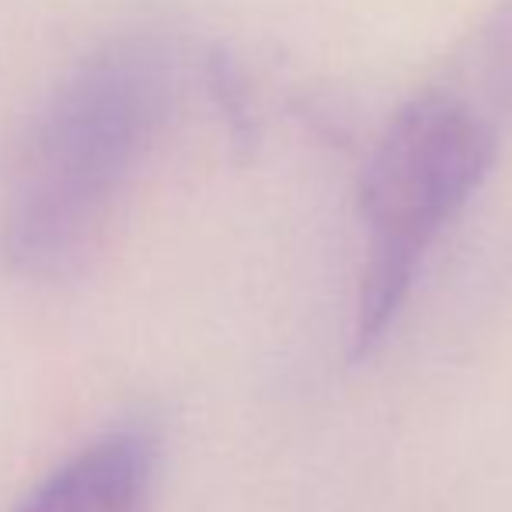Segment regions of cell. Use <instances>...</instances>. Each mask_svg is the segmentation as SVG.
<instances>
[{
	"instance_id": "3",
	"label": "cell",
	"mask_w": 512,
	"mask_h": 512,
	"mask_svg": "<svg viewBox=\"0 0 512 512\" xmlns=\"http://www.w3.org/2000/svg\"><path fill=\"white\" fill-rule=\"evenodd\" d=\"M150 471V439L112 432L56 467L14 512H143Z\"/></svg>"
},
{
	"instance_id": "4",
	"label": "cell",
	"mask_w": 512,
	"mask_h": 512,
	"mask_svg": "<svg viewBox=\"0 0 512 512\" xmlns=\"http://www.w3.org/2000/svg\"><path fill=\"white\" fill-rule=\"evenodd\" d=\"M206 77H209V91H213L216 105H220L223 119H227V126H230V136L248 147L251 143V108H248V91H244L241 70L234 67V60H230L227 53L216 49L206 63Z\"/></svg>"
},
{
	"instance_id": "1",
	"label": "cell",
	"mask_w": 512,
	"mask_h": 512,
	"mask_svg": "<svg viewBox=\"0 0 512 512\" xmlns=\"http://www.w3.org/2000/svg\"><path fill=\"white\" fill-rule=\"evenodd\" d=\"M509 133L512 0H499L398 105L366 161L356 356L387 338L429 251L478 196Z\"/></svg>"
},
{
	"instance_id": "2",
	"label": "cell",
	"mask_w": 512,
	"mask_h": 512,
	"mask_svg": "<svg viewBox=\"0 0 512 512\" xmlns=\"http://www.w3.org/2000/svg\"><path fill=\"white\" fill-rule=\"evenodd\" d=\"M157 74L143 53L112 49L56 95L7 216L4 244L28 276H63L91 248L112 196L157 115Z\"/></svg>"
}]
</instances>
